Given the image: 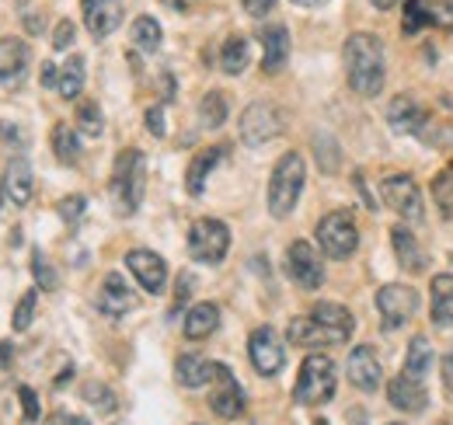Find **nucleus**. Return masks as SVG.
Returning <instances> with one entry per match:
<instances>
[{
	"mask_svg": "<svg viewBox=\"0 0 453 425\" xmlns=\"http://www.w3.org/2000/svg\"><path fill=\"white\" fill-rule=\"evenodd\" d=\"M342 59H345V77H349V88L363 98H373L380 95L384 88V73H388V63H384V42L370 32H352L342 46Z\"/></svg>",
	"mask_w": 453,
	"mask_h": 425,
	"instance_id": "nucleus-1",
	"label": "nucleus"
},
{
	"mask_svg": "<svg viewBox=\"0 0 453 425\" xmlns=\"http://www.w3.org/2000/svg\"><path fill=\"white\" fill-rule=\"evenodd\" d=\"M143 192H147V158L129 147L115 158L112 167V182H109V196H112V206L119 216H129V212L140 210L143 203Z\"/></svg>",
	"mask_w": 453,
	"mask_h": 425,
	"instance_id": "nucleus-2",
	"label": "nucleus"
},
{
	"mask_svg": "<svg viewBox=\"0 0 453 425\" xmlns=\"http://www.w3.org/2000/svg\"><path fill=\"white\" fill-rule=\"evenodd\" d=\"M303 178H307V167H303V158L296 151H289V154L276 160L273 178H269V196H265L269 212L276 220H286L289 212L296 210L300 192H303Z\"/></svg>",
	"mask_w": 453,
	"mask_h": 425,
	"instance_id": "nucleus-3",
	"label": "nucleus"
},
{
	"mask_svg": "<svg viewBox=\"0 0 453 425\" xmlns=\"http://www.w3.org/2000/svg\"><path fill=\"white\" fill-rule=\"evenodd\" d=\"M335 387H339L335 363L328 356H307L300 373H296V383H293V401L318 408V405H328L335 398Z\"/></svg>",
	"mask_w": 453,
	"mask_h": 425,
	"instance_id": "nucleus-4",
	"label": "nucleus"
},
{
	"mask_svg": "<svg viewBox=\"0 0 453 425\" xmlns=\"http://www.w3.org/2000/svg\"><path fill=\"white\" fill-rule=\"evenodd\" d=\"M286 129L283 112L273 105V102H251V105L241 112V122H237V133H241V143L244 147H265L273 140H280Z\"/></svg>",
	"mask_w": 453,
	"mask_h": 425,
	"instance_id": "nucleus-5",
	"label": "nucleus"
},
{
	"mask_svg": "<svg viewBox=\"0 0 453 425\" xmlns=\"http://www.w3.org/2000/svg\"><path fill=\"white\" fill-rule=\"evenodd\" d=\"M230 251V230L224 220L217 216H203L192 223L188 230V255L203 266H220Z\"/></svg>",
	"mask_w": 453,
	"mask_h": 425,
	"instance_id": "nucleus-6",
	"label": "nucleus"
},
{
	"mask_svg": "<svg viewBox=\"0 0 453 425\" xmlns=\"http://www.w3.org/2000/svg\"><path fill=\"white\" fill-rule=\"evenodd\" d=\"M318 244H321V251H325L328 259L345 262V259L356 251V244H359L356 216L349 210H335V212H328V216H321V220H318Z\"/></svg>",
	"mask_w": 453,
	"mask_h": 425,
	"instance_id": "nucleus-7",
	"label": "nucleus"
},
{
	"mask_svg": "<svg viewBox=\"0 0 453 425\" xmlns=\"http://www.w3.org/2000/svg\"><path fill=\"white\" fill-rule=\"evenodd\" d=\"M415 311H418V290L415 286L391 282V286H380L377 290V314H380L388 331L408 324V321L415 318Z\"/></svg>",
	"mask_w": 453,
	"mask_h": 425,
	"instance_id": "nucleus-8",
	"label": "nucleus"
},
{
	"mask_svg": "<svg viewBox=\"0 0 453 425\" xmlns=\"http://www.w3.org/2000/svg\"><path fill=\"white\" fill-rule=\"evenodd\" d=\"M380 192H384V203L408 223H422L426 220V206H422V192H418V182L411 174H391L380 182Z\"/></svg>",
	"mask_w": 453,
	"mask_h": 425,
	"instance_id": "nucleus-9",
	"label": "nucleus"
},
{
	"mask_svg": "<svg viewBox=\"0 0 453 425\" xmlns=\"http://www.w3.org/2000/svg\"><path fill=\"white\" fill-rule=\"evenodd\" d=\"M286 272L300 290H321L325 286V259L307 241H293L286 248Z\"/></svg>",
	"mask_w": 453,
	"mask_h": 425,
	"instance_id": "nucleus-10",
	"label": "nucleus"
},
{
	"mask_svg": "<svg viewBox=\"0 0 453 425\" xmlns=\"http://www.w3.org/2000/svg\"><path fill=\"white\" fill-rule=\"evenodd\" d=\"M248 356H251V367L262 373V376H276L283 370L286 363V349H283V338L276 335V328L262 324L251 331L248 338Z\"/></svg>",
	"mask_w": 453,
	"mask_h": 425,
	"instance_id": "nucleus-11",
	"label": "nucleus"
},
{
	"mask_svg": "<svg viewBox=\"0 0 453 425\" xmlns=\"http://www.w3.org/2000/svg\"><path fill=\"white\" fill-rule=\"evenodd\" d=\"M126 268L133 272V279H136L150 297L165 293V286H168V266H165V259H161L157 251H147V248L126 251Z\"/></svg>",
	"mask_w": 453,
	"mask_h": 425,
	"instance_id": "nucleus-12",
	"label": "nucleus"
},
{
	"mask_svg": "<svg viewBox=\"0 0 453 425\" xmlns=\"http://www.w3.org/2000/svg\"><path fill=\"white\" fill-rule=\"evenodd\" d=\"M345 376L352 380L356 390L373 394L380 387V380H384V363H380L377 349L373 345H356L349 352V359H345Z\"/></svg>",
	"mask_w": 453,
	"mask_h": 425,
	"instance_id": "nucleus-13",
	"label": "nucleus"
},
{
	"mask_svg": "<svg viewBox=\"0 0 453 425\" xmlns=\"http://www.w3.org/2000/svg\"><path fill=\"white\" fill-rule=\"evenodd\" d=\"M136 307H140V297L133 293V286L119 272H109L102 279V290H98V311L109 314V318H122V314H129Z\"/></svg>",
	"mask_w": 453,
	"mask_h": 425,
	"instance_id": "nucleus-14",
	"label": "nucleus"
},
{
	"mask_svg": "<svg viewBox=\"0 0 453 425\" xmlns=\"http://www.w3.org/2000/svg\"><path fill=\"white\" fill-rule=\"evenodd\" d=\"M28 66H32L28 46L14 35H4L0 39V84L4 88H21V81L28 77Z\"/></svg>",
	"mask_w": 453,
	"mask_h": 425,
	"instance_id": "nucleus-15",
	"label": "nucleus"
},
{
	"mask_svg": "<svg viewBox=\"0 0 453 425\" xmlns=\"http://www.w3.org/2000/svg\"><path fill=\"white\" fill-rule=\"evenodd\" d=\"M286 335H289V342L300 345V349H328V345H342V342H345L339 331H332L328 324H321L314 314L293 318L289 328H286Z\"/></svg>",
	"mask_w": 453,
	"mask_h": 425,
	"instance_id": "nucleus-16",
	"label": "nucleus"
},
{
	"mask_svg": "<svg viewBox=\"0 0 453 425\" xmlns=\"http://www.w3.org/2000/svg\"><path fill=\"white\" fill-rule=\"evenodd\" d=\"M210 408L220 415V419H237L244 412V394H241V383L234 380V373L226 370L224 363H217V387L210 394Z\"/></svg>",
	"mask_w": 453,
	"mask_h": 425,
	"instance_id": "nucleus-17",
	"label": "nucleus"
},
{
	"mask_svg": "<svg viewBox=\"0 0 453 425\" xmlns=\"http://www.w3.org/2000/svg\"><path fill=\"white\" fill-rule=\"evenodd\" d=\"M388 401L395 405L397 412H404V415H418V412H426L429 394H426L422 380H415L408 373H397L395 380L388 383Z\"/></svg>",
	"mask_w": 453,
	"mask_h": 425,
	"instance_id": "nucleus-18",
	"label": "nucleus"
},
{
	"mask_svg": "<svg viewBox=\"0 0 453 425\" xmlns=\"http://www.w3.org/2000/svg\"><path fill=\"white\" fill-rule=\"evenodd\" d=\"M84 7V25L95 39H109L122 25V0H81Z\"/></svg>",
	"mask_w": 453,
	"mask_h": 425,
	"instance_id": "nucleus-19",
	"label": "nucleus"
},
{
	"mask_svg": "<svg viewBox=\"0 0 453 425\" xmlns=\"http://www.w3.org/2000/svg\"><path fill=\"white\" fill-rule=\"evenodd\" d=\"M32 192H35L32 164L25 158H11L7 167H4V196H7L14 206H28V203H32Z\"/></svg>",
	"mask_w": 453,
	"mask_h": 425,
	"instance_id": "nucleus-20",
	"label": "nucleus"
},
{
	"mask_svg": "<svg viewBox=\"0 0 453 425\" xmlns=\"http://www.w3.org/2000/svg\"><path fill=\"white\" fill-rule=\"evenodd\" d=\"M258 42H262V70L265 73H280L289 63V32H286V25L258 28Z\"/></svg>",
	"mask_w": 453,
	"mask_h": 425,
	"instance_id": "nucleus-21",
	"label": "nucleus"
},
{
	"mask_svg": "<svg viewBox=\"0 0 453 425\" xmlns=\"http://www.w3.org/2000/svg\"><path fill=\"white\" fill-rule=\"evenodd\" d=\"M388 122H391V129L401 133V136H418L422 133V126L429 122V112L418 105L411 95H397L395 102L388 105Z\"/></svg>",
	"mask_w": 453,
	"mask_h": 425,
	"instance_id": "nucleus-22",
	"label": "nucleus"
},
{
	"mask_svg": "<svg viewBox=\"0 0 453 425\" xmlns=\"http://www.w3.org/2000/svg\"><path fill=\"white\" fill-rule=\"evenodd\" d=\"M226 158V147H206V151H199L192 164H188V171H185V189H188V196H203L206 192V178L213 174V167Z\"/></svg>",
	"mask_w": 453,
	"mask_h": 425,
	"instance_id": "nucleus-23",
	"label": "nucleus"
},
{
	"mask_svg": "<svg viewBox=\"0 0 453 425\" xmlns=\"http://www.w3.org/2000/svg\"><path fill=\"white\" fill-rule=\"evenodd\" d=\"M429 300H433V307H429L433 324H436V328H450L453 324V275L450 272H440V275L433 279Z\"/></svg>",
	"mask_w": 453,
	"mask_h": 425,
	"instance_id": "nucleus-24",
	"label": "nucleus"
},
{
	"mask_svg": "<svg viewBox=\"0 0 453 425\" xmlns=\"http://www.w3.org/2000/svg\"><path fill=\"white\" fill-rule=\"evenodd\" d=\"M217 328H220V307L217 304L203 300V304L188 307V314H185V338L199 342V338H210Z\"/></svg>",
	"mask_w": 453,
	"mask_h": 425,
	"instance_id": "nucleus-25",
	"label": "nucleus"
},
{
	"mask_svg": "<svg viewBox=\"0 0 453 425\" xmlns=\"http://www.w3.org/2000/svg\"><path fill=\"white\" fill-rule=\"evenodd\" d=\"M391 241H395V255H397V262H401V268H408V272H426L429 259L422 255L415 234H411L404 223H397L395 230H391Z\"/></svg>",
	"mask_w": 453,
	"mask_h": 425,
	"instance_id": "nucleus-26",
	"label": "nucleus"
},
{
	"mask_svg": "<svg viewBox=\"0 0 453 425\" xmlns=\"http://www.w3.org/2000/svg\"><path fill=\"white\" fill-rule=\"evenodd\" d=\"M174 376L181 387H206L210 380H217V363L203 359V356H178L174 359Z\"/></svg>",
	"mask_w": 453,
	"mask_h": 425,
	"instance_id": "nucleus-27",
	"label": "nucleus"
},
{
	"mask_svg": "<svg viewBox=\"0 0 453 425\" xmlns=\"http://www.w3.org/2000/svg\"><path fill=\"white\" fill-rule=\"evenodd\" d=\"M433 363H436V352H433L429 338H426V335H415V338L408 342V356H404V373H408V376H415V380H422L426 373L433 370Z\"/></svg>",
	"mask_w": 453,
	"mask_h": 425,
	"instance_id": "nucleus-28",
	"label": "nucleus"
},
{
	"mask_svg": "<svg viewBox=\"0 0 453 425\" xmlns=\"http://www.w3.org/2000/svg\"><path fill=\"white\" fill-rule=\"evenodd\" d=\"M129 35H133V46H136V50H143V53H157V50H161V42H165V32H161L157 18H150V14H140V18L133 21Z\"/></svg>",
	"mask_w": 453,
	"mask_h": 425,
	"instance_id": "nucleus-29",
	"label": "nucleus"
},
{
	"mask_svg": "<svg viewBox=\"0 0 453 425\" xmlns=\"http://www.w3.org/2000/svg\"><path fill=\"white\" fill-rule=\"evenodd\" d=\"M53 154H57L59 164L73 167L81 160V140H77V129L66 126V122H57L53 126Z\"/></svg>",
	"mask_w": 453,
	"mask_h": 425,
	"instance_id": "nucleus-30",
	"label": "nucleus"
},
{
	"mask_svg": "<svg viewBox=\"0 0 453 425\" xmlns=\"http://www.w3.org/2000/svg\"><path fill=\"white\" fill-rule=\"evenodd\" d=\"M311 314L321 321V324H328L332 331H339L342 338H349V335H352V328H356V318L349 314V307H342V304H332V300H325V304H314V311H311Z\"/></svg>",
	"mask_w": 453,
	"mask_h": 425,
	"instance_id": "nucleus-31",
	"label": "nucleus"
},
{
	"mask_svg": "<svg viewBox=\"0 0 453 425\" xmlns=\"http://www.w3.org/2000/svg\"><path fill=\"white\" fill-rule=\"evenodd\" d=\"M248 63H251L248 39H241V35H230V39L224 42V50H220V66H224V73L237 77V73H244V70H248Z\"/></svg>",
	"mask_w": 453,
	"mask_h": 425,
	"instance_id": "nucleus-32",
	"label": "nucleus"
},
{
	"mask_svg": "<svg viewBox=\"0 0 453 425\" xmlns=\"http://www.w3.org/2000/svg\"><path fill=\"white\" fill-rule=\"evenodd\" d=\"M59 98L73 102L81 91H84V56H70L59 70V84H57Z\"/></svg>",
	"mask_w": 453,
	"mask_h": 425,
	"instance_id": "nucleus-33",
	"label": "nucleus"
},
{
	"mask_svg": "<svg viewBox=\"0 0 453 425\" xmlns=\"http://www.w3.org/2000/svg\"><path fill=\"white\" fill-rule=\"evenodd\" d=\"M226 112H230L226 95H220V91H206L203 102H199V122H203L206 129H220V126L226 122Z\"/></svg>",
	"mask_w": 453,
	"mask_h": 425,
	"instance_id": "nucleus-34",
	"label": "nucleus"
},
{
	"mask_svg": "<svg viewBox=\"0 0 453 425\" xmlns=\"http://www.w3.org/2000/svg\"><path fill=\"white\" fill-rule=\"evenodd\" d=\"M433 196H436V210L443 212V220L453 223V164L433 178Z\"/></svg>",
	"mask_w": 453,
	"mask_h": 425,
	"instance_id": "nucleus-35",
	"label": "nucleus"
},
{
	"mask_svg": "<svg viewBox=\"0 0 453 425\" xmlns=\"http://www.w3.org/2000/svg\"><path fill=\"white\" fill-rule=\"evenodd\" d=\"M102 129H105L102 108L95 105V102H81V108H77V133L95 140V136H102Z\"/></svg>",
	"mask_w": 453,
	"mask_h": 425,
	"instance_id": "nucleus-36",
	"label": "nucleus"
},
{
	"mask_svg": "<svg viewBox=\"0 0 453 425\" xmlns=\"http://www.w3.org/2000/svg\"><path fill=\"white\" fill-rule=\"evenodd\" d=\"M32 275H35L39 290H46V293L59 290V272L53 268V262L46 259V251H32Z\"/></svg>",
	"mask_w": 453,
	"mask_h": 425,
	"instance_id": "nucleus-37",
	"label": "nucleus"
},
{
	"mask_svg": "<svg viewBox=\"0 0 453 425\" xmlns=\"http://www.w3.org/2000/svg\"><path fill=\"white\" fill-rule=\"evenodd\" d=\"M401 28H404V35H418L422 28H429V11H426V0H408V4H404Z\"/></svg>",
	"mask_w": 453,
	"mask_h": 425,
	"instance_id": "nucleus-38",
	"label": "nucleus"
},
{
	"mask_svg": "<svg viewBox=\"0 0 453 425\" xmlns=\"http://www.w3.org/2000/svg\"><path fill=\"white\" fill-rule=\"evenodd\" d=\"M35 304H39V290H28L18 307H14V318H11V328L14 331H28L32 328V318H35Z\"/></svg>",
	"mask_w": 453,
	"mask_h": 425,
	"instance_id": "nucleus-39",
	"label": "nucleus"
},
{
	"mask_svg": "<svg viewBox=\"0 0 453 425\" xmlns=\"http://www.w3.org/2000/svg\"><path fill=\"white\" fill-rule=\"evenodd\" d=\"M314 154H318L321 171H328V174H335V171H339V147H335V140H332V136H318V140H314Z\"/></svg>",
	"mask_w": 453,
	"mask_h": 425,
	"instance_id": "nucleus-40",
	"label": "nucleus"
},
{
	"mask_svg": "<svg viewBox=\"0 0 453 425\" xmlns=\"http://www.w3.org/2000/svg\"><path fill=\"white\" fill-rule=\"evenodd\" d=\"M426 11H429V25L453 32V0H426Z\"/></svg>",
	"mask_w": 453,
	"mask_h": 425,
	"instance_id": "nucleus-41",
	"label": "nucleus"
},
{
	"mask_svg": "<svg viewBox=\"0 0 453 425\" xmlns=\"http://www.w3.org/2000/svg\"><path fill=\"white\" fill-rule=\"evenodd\" d=\"M18 401H21L25 422H39V415H42V405H39V394H35L28 383H21V387H18Z\"/></svg>",
	"mask_w": 453,
	"mask_h": 425,
	"instance_id": "nucleus-42",
	"label": "nucleus"
},
{
	"mask_svg": "<svg viewBox=\"0 0 453 425\" xmlns=\"http://www.w3.org/2000/svg\"><path fill=\"white\" fill-rule=\"evenodd\" d=\"M84 210H88V199L84 196H66V199H59L57 212L63 216V223H77L81 216H84Z\"/></svg>",
	"mask_w": 453,
	"mask_h": 425,
	"instance_id": "nucleus-43",
	"label": "nucleus"
},
{
	"mask_svg": "<svg viewBox=\"0 0 453 425\" xmlns=\"http://www.w3.org/2000/svg\"><path fill=\"white\" fill-rule=\"evenodd\" d=\"M84 398H88L95 408H102V412H112L115 408L112 390H109L105 383H88V387H84Z\"/></svg>",
	"mask_w": 453,
	"mask_h": 425,
	"instance_id": "nucleus-44",
	"label": "nucleus"
},
{
	"mask_svg": "<svg viewBox=\"0 0 453 425\" xmlns=\"http://www.w3.org/2000/svg\"><path fill=\"white\" fill-rule=\"evenodd\" d=\"M143 122H147V129L161 140V136H168V122H165V108L161 105H150L147 108V115H143Z\"/></svg>",
	"mask_w": 453,
	"mask_h": 425,
	"instance_id": "nucleus-45",
	"label": "nucleus"
},
{
	"mask_svg": "<svg viewBox=\"0 0 453 425\" xmlns=\"http://www.w3.org/2000/svg\"><path fill=\"white\" fill-rule=\"evenodd\" d=\"M73 35H77V32H73V21H66V18H63V21H57V32H53V50H70V46H73Z\"/></svg>",
	"mask_w": 453,
	"mask_h": 425,
	"instance_id": "nucleus-46",
	"label": "nucleus"
},
{
	"mask_svg": "<svg viewBox=\"0 0 453 425\" xmlns=\"http://www.w3.org/2000/svg\"><path fill=\"white\" fill-rule=\"evenodd\" d=\"M273 7H276V0H244V11H248L251 18H265Z\"/></svg>",
	"mask_w": 453,
	"mask_h": 425,
	"instance_id": "nucleus-47",
	"label": "nucleus"
},
{
	"mask_svg": "<svg viewBox=\"0 0 453 425\" xmlns=\"http://www.w3.org/2000/svg\"><path fill=\"white\" fill-rule=\"evenodd\" d=\"M188 293H192V275H188V272H181V275H178V293H174V307H181Z\"/></svg>",
	"mask_w": 453,
	"mask_h": 425,
	"instance_id": "nucleus-48",
	"label": "nucleus"
},
{
	"mask_svg": "<svg viewBox=\"0 0 453 425\" xmlns=\"http://www.w3.org/2000/svg\"><path fill=\"white\" fill-rule=\"evenodd\" d=\"M57 84H59V70L53 63H46L42 66V88H57Z\"/></svg>",
	"mask_w": 453,
	"mask_h": 425,
	"instance_id": "nucleus-49",
	"label": "nucleus"
},
{
	"mask_svg": "<svg viewBox=\"0 0 453 425\" xmlns=\"http://www.w3.org/2000/svg\"><path fill=\"white\" fill-rule=\"evenodd\" d=\"M440 373H443V383H447V390L453 394V352L440 363Z\"/></svg>",
	"mask_w": 453,
	"mask_h": 425,
	"instance_id": "nucleus-50",
	"label": "nucleus"
},
{
	"mask_svg": "<svg viewBox=\"0 0 453 425\" xmlns=\"http://www.w3.org/2000/svg\"><path fill=\"white\" fill-rule=\"evenodd\" d=\"M11 359H14V345L11 342H0V370H7Z\"/></svg>",
	"mask_w": 453,
	"mask_h": 425,
	"instance_id": "nucleus-51",
	"label": "nucleus"
},
{
	"mask_svg": "<svg viewBox=\"0 0 453 425\" xmlns=\"http://www.w3.org/2000/svg\"><path fill=\"white\" fill-rule=\"evenodd\" d=\"M349 425H366V412L363 408H349Z\"/></svg>",
	"mask_w": 453,
	"mask_h": 425,
	"instance_id": "nucleus-52",
	"label": "nucleus"
},
{
	"mask_svg": "<svg viewBox=\"0 0 453 425\" xmlns=\"http://www.w3.org/2000/svg\"><path fill=\"white\" fill-rule=\"evenodd\" d=\"M59 422L63 425H91V422H84L81 415H59Z\"/></svg>",
	"mask_w": 453,
	"mask_h": 425,
	"instance_id": "nucleus-53",
	"label": "nucleus"
},
{
	"mask_svg": "<svg viewBox=\"0 0 453 425\" xmlns=\"http://www.w3.org/2000/svg\"><path fill=\"white\" fill-rule=\"evenodd\" d=\"M165 4H168V7H174V11H185V7H192L196 0H165Z\"/></svg>",
	"mask_w": 453,
	"mask_h": 425,
	"instance_id": "nucleus-54",
	"label": "nucleus"
},
{
	"mask_svg": "<svg viewBox=\"0 0 453 425\" xmlns=\"http://www.w3.org/2000/svg\"><path fill=\"white\" fill-rule=\"evenodd\" d=\"M293 4H300V7H321V4H328V0H293Z\"/></svg>",
	"mask_w": 453,
	"mask_h": 425,
	"instance_id": "nucleus-55",
	"label": "nucleus"
},
{
	"mask_svg": "<svg viewBox=\"0 0 453 425\" xmlns=\"http://www.w3.org/2000/svg\"><path fill=\"white\" fill-rule=\"evenodd\" d=\"M397 0H373V7H380V11H391Z\"/></svg>",
	"mask_w": 453,
	"mask_h": 425,
	"instance_id": "nucleus-56",
	"label": "nucleus"
},
{
	"mask_svg": "<svg viewBox=\"0 0 453 425\" xmlns=\"http://www.w3.org/2000/svg\"><path fill=\"white\" fill-rule=\"evenodd\" d=\"M318 425H328V422H325V419H318Z\"/></svg>",
	"mask_w": 453,
	"mask_h": 425,
	"instance_id": "nucleus-57",
	"label": "nucleus"
},
{
	"mask_svg": "<svg viewBox=\"0 0 453 425\" xmlns=\"http://www.w3.org/2000/svg\"><path fill=\"white\" fill-rule=\"evenodd\" d=\"M0 203H4V192H0Z\"/></svg>",
	"mask_w": 453,
	"mask_h": 425,
	"instance_id": "nucleus-58",
	"label": "nucleus"
},
{
	"mask_svg": "<svg viewBox=\"0 0 453 425\" xmlns=\"http://www.w3.org/2000/svg\"><path fill=\"white\" fill-rule=\"evenodd\" d=\"M391 425H404V422H391Z\"/></svg>",
	"mask_w": 453,
	"mask_h": 425,
	"instance_id": "nucleus-59",
	"label": "nucleus"
}]
</instances>
